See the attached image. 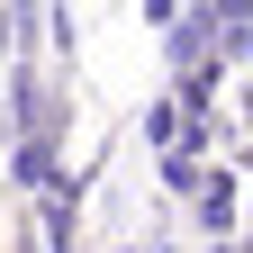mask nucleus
Returning a JSON list of instances; mask_svg holds the SVG:
<instances>
[]
</instances>
